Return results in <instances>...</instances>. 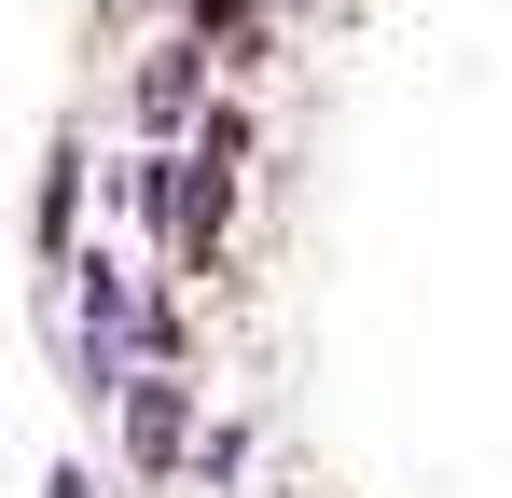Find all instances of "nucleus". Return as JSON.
I'll use <instances>...</instances> for the list:
<instances>
[{"label":"nucleus","mask_w":512,"mask_h":498,"mask_svg":"<svg viewBox=\"0 0 512 498\" xmlns=\"http://www.w3.org/2000/svg\"><path fill=\"white\" fill-rule=\"evenodd\" d=\"M111 388H125V457H139V471H167L180 443H194V388H180L167 360H139V374H111Z\"/></svg>","instance_id":"obj_1"},{"label":"nucleus","mask_w":512,"mask_h":498,"mask_svg":"<svg viewBox=\"0 0 512 498\" xmlns=\"http://www.w3.org/2000/svg\"><path fill=\"white\" fill-rule=\"evenodd\" d=\"M139 111H153V125H180V111H194V42H167V56L139 70Z\"/></svg>","instance_id":"obj_2"},{"label":"nucleus","mask_w":512,"mask_h":498,"mask_svg":"<svg viewBox=\"0 0 512 498\" xmlns=\"http://www.w3.org/2000/svg\"><path fill=\"white\" fill-rule=\"evenodd\" d=\"M194 14H208V28H236V14H250V0H194Z\"/></svg>","instance_id":"obj_3"}]
</instances>
